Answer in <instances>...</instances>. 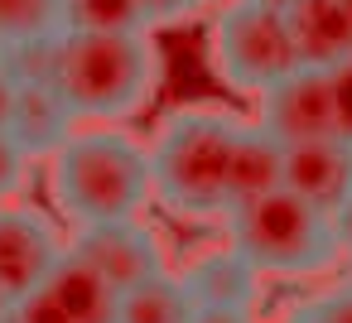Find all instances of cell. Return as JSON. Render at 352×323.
Instances as JSON below:
<instances>
[{
  "mask_svg": "<svg viewBox=\"0 0 352 323\" xmlns=\"http://www.w3.org/2000/svg\"><path fill=\"white\" fill-rule=\"evenodd\" d=\"M63 246L54 227L30 208H0V289L10 299H25L49 280Z\"/></svg>",
  "mask_w": 352,
  "mask_h": 323,
  "instance_id": "obj_8",
  "label": "cell"
},
{
  "mask_svg": "<svg viewBox=\"0 0 352 323\" xmlns=\"http://www.w3.org/2000/svg\"><path fill=\"white\" fill-rule=\"evenodd\" d=\"M188 323H251L241 304H193Z\"/></svg>",
  "mask_w": 352,
  "mask_h": 323,
  "instance_id": "obj_22",
  "label": "cell"
},
{
  "mask_svg": "<svg viewBox=\"0 0 352 323\" xmlns=\"http://www.w3.org/2000/svg\"><path fill=\"white\" fill-rule=\"evenodd\" d=\"M285 188L323 212H338L352 188V145L338 135L285 145Z\"/></svg>",
  "mask_w": 352,
  "mask_h": 323,
  "instance_id": "obj_9",
  "label": "cell"
},
{
  "mask_svg": "<svg viewBox=\"0 0 352 323\" xmlns=\"http://www.w3.org/2000/svg\"><path fill=\"white\" fill-rule=\"evenodd\" d=\"M155 73L145 30H63L58 87L78 116H131L150 97Z\"/></svg>",
  "mask_w": 352,
  "mask_h": 323,
  "instance_id": "obj_2",
  "label": "cell"
},
{
  "mask_svg": "<svg viewBox=\"0 0 352 323\" xmlns=\"http://www.w3.org/2000/svg\"><path fill=\"white\" fill-rule=\"evenodd\" d=\"M155 188V159L126 131H73L54 155V198L82 222L135 217Z\"/></svg>",
  "mask_w": 352,
  "mask_h": 323,
  "instance_id": "obj_1",
  "label": "cell"
},
{
  "mask_svg": "<svg viewBox=\"0 0 352 323\" xmlns=\"http://www.w3.org/2000/svg\"><path fill=\"white\" fill-rule=\"evenodd\" d=\"M6 323H15V318H6Z\"/></svg>",
  "mask_w": 352,
  "mask_h": 323,
  "instance_id": "obj_28",
  "label": "cell"
},
{
  "mask_svg": "<svg viewBox=\"0 0 352 323\" xmlns=\"http://www.w3.org/2000/svg\"><path fill=\"white\" fill-rule=\"evenodd\" d=\"M140 5H145V15H150V25H155V20H179V15L198 10L203 0H140Z\"/></svg>",
  "mask_w": 352,
  "mask_h": 323,
  "instance_id": "obj_23",
  "label": "cell"
},
{
  "mask_svg": "<svg viewBox=\"0 0 352 323\" xmlns=\"http://www.w3.org/2000/svg\"><path fill=\"white\" fill-rule=\"evenodd\" d=\"M25 169H30V155L20 150V140L10 131H0V203L25 183Z\"/></svg>",
  "mask_w": 352,
  "mask_h": 323,
  "instance_id": "obj_20",
  "label": "cell"
},
{
  "mask_svg": "<svg viewBox=\"0 0 352 323\" xmlns=\"http://www.w3.org/2000/svg\"><path fill=\"white\" fill-rule=\"evenodd\" d=\"M68 30H145L150 15L140 0H63Z\"/></svg>",
  "mask_w": 352,
  "mask_h": 323,
  "instance_id": "obj_17",
  "label": "cell"
},
{
  "mask_svg": "<svg viewBox=\"0 0 352 323\" xmlns=\"http://www.w3.org/2000/svg\"><path fill=\"white\" fill-rule=\"evenodd\" d=\"M227 227H232V246L256 270H275V275L323 270L338 256V246H342L333 212L304 203L285 183L270 188V193L232 203L227 208Z\"/></svg>",
  "mask_w": 352,
  "mask_h": 323,
  "instance_id": "obj_4",
  "label": "cell"
},
{
  "mask_svg": "<svg viewBox=\"0 0 352 323\" xmlns=\"http://www.w3.org/2000/svg\"><path fill=\"white\" fill-rule=\"evenodd\" d=\"M261 126H265L280 145H304V140H328V135H338L328 68L299 63V68L285 73L275 87H265V92H261Z\"/></svg>",
  "mask_w": 352,
  "mask_h": 323,
  "instance_id": "obj_6",
  "label": "cell"
},
{
  "mask_svg": "<svg viewBox=\"0 0 352 323\" xmlns=\"http://www.w3.org/2000/svg\"><path fill=\"white\" fill-rule=\"evenodd\" d=\"M294 323H352V285L309 299V304L294 313Z\"/></svg>",
  "mask_w": 352,
  "mask_h": 323,
  "instance_id": "obj_18",
  "label": "cell"
},
{
  "mask_svg": "<svg viewBox=\"0 0 352 323\" xmlns=\"http://www.w3.org/2000/svg\"><path fill=\"white\" fill-rule=\"evenodd\" d=\"M193 318V294L174 275H150L116 299V323H188Z\"/></svg>",
  "mask_w": 352,
  "mask_h": 323,
  "instance_id": "obj_15",
  "label": "cell"
},
{
  "mask_svg": "<svg viewBox=\"0 0 352 323\" xmlns=\"http://www.w3.org/2000/svg\"><path fill=\"white\" fill-rule=\"evenodd\" d=\"M285 15L299 44V63L338 68L352 58V0H294Z\"/></svg>",
  "mask_w": 352,
  "mask_h": 323,
  "instance_id": "obj_11",
  "label": "cell"
},
{
  "mask_svg": "<svg viewBox=\"0 0 352 323\" xmlns=\"http://www.w3.org/2000/svg\"><path fill=\"white\" fill-rule=\"evenodd\" d=\"M10 309H15V299H10L6 289H0V323H6V318H10Z\"/></svg>",
  "mask_w": 352,
  "mask_h": 323,
  "instance_id": "obj_26",
  "label": "cell"
},
{
  "mask_svg": "<svg viewBox=\"0 0 352 323\" xmlns=\"http://www.w3.org/2000/svg\"><path fill=\"white\" fill-rule=\"evenodd\" d=\"M73 251L121 294L150 275L164 270L160 260V241L155 232H145L135 217H116V222H82L78 236H73Z\"/></svg>",
  "mask_w": 352,
  "mask_h": 323,
  "instance_id": "obj_7",
  "label": "cell"
},
{
  "mask_svg": "<svg viewBox=\"0 0 352 323\" xmlns=\"http://www.w3.org/2000/svg\"><path fill=\"white\" fill-rule=\"evenodd\" d=\"M212 63L217 78L241 92H265L285 73L299 68V44L289 15L265 0H236L212 25Z\"/></svg>",
  "mask_w": 352,
  "mask_h": 323,
  "instance_id": "obj_5",
  "label": "cell"
},
{
  "mask_svg": "<svg viewBox=\"0 0 352 323\" xmlns=\"http://www.w3.org/2000/svg\"><path fill=\"white\" fill-rule=\"evenodd\" d=\"M44 289H49V299H54L73 323H116V299H121V294H116L73 246L58 256V265L49 270Z\"/></svg>",
  "mask_w": 352,
  "mask_h": 323,
  "instance_id": "obj_12",
  "label": "cell"
},
{
  "mask_svg": "<svg viewBox=\"0 0 352 323\" xmlns=\"http://www.w3.org/2000/svg\"><path fill=\"white\" fill-rule=\"evenodd\" d=\"M333 222H338V241L352 251V188H347V198H342V208L333 212Z\"/></svg>",
  "mask_w": 352,
  "mask_h": 323,
  "instance_id": "obj_25",
  "label": "cell"
},
{
  "mask_svg": "<svg viewBox=\"0 0 352 323\" xmlns=\"http://www.w3.org/2000/svg\"><path fill=\"white\" fill-rule=\"evenodd\" d=\"M265 5H275V10H289V5H294V0H265Z\"/></svg>",
  "mask_w": 352,
  "mask_h": 323,
  "instance_id": "obj_27",
  "label": "cell"
},
{
  "mask_svg": "<svg viewBox=\"0 0 352 323\" xmlns=\"http://www.w3.org/2000/svg\"><path fill=\"white\" fill-rule=\"evenodd\" d=\"M241 121L222 111H179L155 140V193L179 212H222L232 203V150Z\"/></svg>",
  "mask_w": 352,
  "mask_h": 323,
  "instance_id": "obj_3",
  "label": "cell"
},
{
  "mask_svg": "<svg viewBox=\"0 0 352 323\" xmlns=\"http://www.w3.org/2000/svg\"><path fill=\"white\" fill-rule=\"evenodd\" d=\"M280 183H285V145L265 126H241V140L232 150V203L270 193Z\"/></svg>",
  "mask_w": 352,
  "mask_h": 323,
  "instance_id": "obj_14",
  "label": "cell"
},
{
  "mask_svg": "<svg viewBox=\"0 0 352 323\" xmlns=\"http://www.w3.org/2000/svg\"><path fill=\"white\" fill-rule=\"evenodd\" d=\"M78 126V111L58 82H15V107H10V135L30 159H54Z\"/></svg>",
  "mask_w": 352,
  "mask_h": 323,
  "instance_id": "obj_10",
  "label": "cell"
},
{
  "mask_svg": "<svg viewBox=\"0 0 352 323\" xmlns=\"http://www.w3.org/2000/svg\"><path fill=\"white\" fill-rule=\"evenodd\" d=\"M10 318H15V323H73V318L49 299V289H44V285H39V289H30L25 299H15Z\"/></svg>",
  "mask_w": 352,
  "mask_h": 323,
  "instance_id": "obj_21",
  "label": "cell"
},
{
  "mask_svg": "<svg viewBox=\"0 0 352 323\" xmlns=\"http://www.w3.org/2000/svg\"><path fill=\"white\" fill-rule=\"evenodd\" d=\"M10 107H15V78L0 58V131H10Z\"/></svg>",
  "mask_w": 352,
  "mask_h": 323,
  "instance_id": "obj_24",
  "label": "cell"
},
{
  "mask_svg": "<svg viewBox=\"0 0 352 323\" xmlns=\"http://www.w3.org/2000/svg\"><path fill=\"white\" fill-rule=\"evenodd\" d=\"M63 25V0H0V49L30 44L44 34H58Z\"/></svg>",
  "mask_w": 352,
  "mask_h": 323,
  "instance_id": "obj_16",
  "label": "cell"
},
{
  "mask_svg": "<svg viewBox=\"0 0 352 323\" xmlns=\"http://www.w3.org/2000/svg\"><path fill=\"white\" fill-rule=\"evenodd\" d=\"M328 82H333V121H338V140L352 145V58L328 68Z\"/></svg>",
  "mask_w": 352,
  "mask_h": 323,
  "instance_id": "obj_19",
  "label": "cell"
},
{
  "mask_svg": "<svg viewBox=\"0 0 352 323\" xmlns=\"http://www.w3.org/2000/svg\"><path fill=\"white\" fill-rule=\"evenodd\" d=\"M179 280L188 285L193 304H241V309H246L251 294H256V265H251L236 246L198 256Z\"/></svg>",
  "mask_w": 352,
  "mask_h": 323,
  "instance_id": "obj_13",
  "label": "cell"
}]
</instances>
